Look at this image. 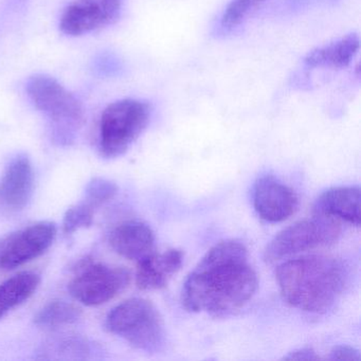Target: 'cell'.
Returning <instances> with one entry per match:
<instances>
[{
	"label": "cell",
	"mask_w": 361,
	"mask_h": 361,
	"mask_svg": "<svg viewBox=\"0 0 361 361\" xmlns=\"http://www.w3.org/2000/svg\"><path fill=\"white\" fill-rule=\"evenodd\" d=\"M276 279L287 304L303 312L322 314L339 299L346 274L335 257L312 255L281 264Z\"/></svg>",
	"instance_id": "2"
},
{
	"label": "cell",
	"mask_w": 361,
	"mask_h": 361,
	"mask_svg": "<svg viewBox=\"0 0 361 361\" xmlns=\"http://www.w3.org/2000/svg\"><path fill=\"white\" fill-rule=\"evenodd\" d=\"M183 253L179 249H169L161 253L152 252L138 262L136 284L141 290H157L169 284L180 270Z\"/></svg>",
	"instance_id": "12"
},
{
	"label": "cell",
	"mask_w": 361,
	"mask_h": 361,
	"mask_svg": "<svg viewBox=\"0 0 361 361\" xmlns=\"http://www.w3.org/2000/svg\"><path fill=\"white\" fill-rule=\"evenodd\" d=\"M99 353L98 346L80 335H59L46 340L37 350V359L86 360Z\"/></svg>",
	"instance_id": "15"
},
{
	"label": "cell",
	"mask_w": 361,
	"mask_h": 361,
	"mask_svg": "<svg viewBox=\"0 0 361 361\" xmlns=\"http://www.w3.org/2000/svg\"><path fill=\"white\" fill-rule=\"evenodd\" d=\"M107 331L137 350L155 352L164 339L161 314L149 300L133 298L114 307L106 317Z\"/></svg>",
	"instance_id": "5"
},
{
	"label": "cell",
	"mask_w": 361,
	"mask_h": 361,
	"mask_svg": "<svg viewBox=\"0 0 361 361\" xmlns=\"http://www.w3.org/2000/svg\"><path fill=\"white\" fill-rule=\"evenodd\" d=\"M117 192L118 187L115 183L109 179L96 177L86 185L84 202L97 209L113 200Z\"/></svg>",
	"instance_id": "21"
},
{
	"label": "cell",
	"mask_w": 361,
	"mask_h": 361,
	"mask_svg": "<svg viewBox=\"0 0 361 361\" xmlns=\"http://www.w3.org/2000/svg\"><path fill=\"white\" fill-rule=\"evenodd\" d=\"M329 360H360V354L354 348L348 345L336 346L327 357Z\"/></svg>",
	"instance_id": "22"
},
{
	"label": "cell",
	"mask_w": 361,
	"mask_h": 361,
	"mask_svg": "<svg viewBox=\"0 0 361 361\" xmlns=\"http://www.w3.org/2000/svg\"><path fill=\"white\" fill-rule=\"evenodd\" d=\"M152 107L137 99L116 101L103 111L99 130V151L106 159L124 155L147 128Z\"/></svg>",
	"instance_id": "4"
},
{
	"label": "cell",
	"mask_w": 361,
	"mask_h": 361,
	"mask_svg": "<svg viewBox=\"0 0 361 361\" xmlns=\"http://www.w3.org/2000/svg\"><path fill=\"white\" fill-rule=\"evenodd\" d=\"M94 211L96 209L85 202L71 207L63 219V232L73 234L78 230L90 227L94 223Z\"/></svg>",
	"instance_id": "20"
},
{
	"label": "cell",
	"mask_w": 361,
	"mask_h": 361,
	"mask_svg": "<svg viewBox=\"0 0 361 361\" xmlns=\"http://www.w3.org/2000/svg\"><path fill=\"white\" fill-rule=\"evenodd\" d=\"M77 270L68 289L84 305H102L117 297L130 283V272L126 268L84 261Z\"/></svg>",
	"instance_id": "7"
},
{
	"label": "cell",
	"mask_w": 361,
	"mask_h": 361,
	"mask_svg": "<svg viewBox=\"0 0 361 361\" xmlns=\"http://www.w3.org/2000/svg\"><path fill=\"white\" fill-rule=\"evenodd\" d=\"M31 102L51 123L52 135L60 145H69L84 122V109L79 99L54 78L35 75L26 84Z\"/></svg>",
	"instance_id": "3"
},
{
	"label": "cell",
	"mask_w": 361,
	"mask_h": 361,
	"mask_svg": "<svg viewBox=\"0 0 361 361\" xmlns=\"http://www.w3.org/2000/svg\"><path fill=\"white\" fill-rule=\"evenodd\" d=\"M82 310L64 300H54L46 304L35 317V324L42 329L52 331L73 324L81 319Z\"/></svg>",
	"instance_id": "18"
},
{
	"label": "cell",
	"mask_w": 361,
	"mask_h": 361,
	"mask_svg": "<svg viewBox=\"0 0 361 361\" xmlns=\"http://www.w3.org/2000/svg\"><path fill=\"white\" fill-rule=\"evenodd\" d=\"M257 285L245 245L226 240L213 246L188 276L181 304L188 312L224 318L242 310L252 299Z\"/></svg>",
	"instance_id": "1"
},
{
	"label": "cell",
	"mask_w": 361,
	"mask_h": 361,
	"mask_svg": "<svg viewBox=\"0 0 361 361\" xmlns=\"http://www.w3.org/2000/svg\"><path fill=\"white\" fill-rule=\"evenodd\" d=\"M109 245L122 257L140 261L154 252L155 235L149 225L140 221H126L114 228Z\"/></svg>",
	"instance_id": "13"
},
{
	"label": "cell",
	"mask_w": 361,
	"mask_h": 361,
	"mask_svg": "<svg viewBox=\"0 0 361 361\" xmlns=\"http://www.w3.org/2000/svg\"><path fill=\"white\" fill-rule=\"evenodd\" d=\"M33 183L35 175L30 159L20 154L11 160L4 173L0 183V198L11 210H22L31 200Z\"/></svg>",
	"instance_id": "11"
},
{
	"label": "cell",
	"mask_w": 361,
	"mask_h": 361,
	"mask_svg": "<svg viewBox=\"0 0 361 361\" xmlns=\"http://www.w3.org/2000/svg\"><path fill=\"white\" fill-rule=\"evenodd\" d=\"M56 224L39 221L0 240V269L12 270L41 257L54 244Z\"/></svg>",
	"instance_id": "8"
},
{
	"label": "cell",
	"mask_w": 361,
	"mask_h": 361,
	"mask_svg": "<svg viewBox=\"0 0 361 361\" xmlns=\"http://www.w3.org/2000/svg\"><path fill=\"white\" fill-rule=\"evenodd\" d=\"M360 46L357 35H348L329 45L317 48L304 59L310 68H344L356 56Z\"/></svg>",
	"instance_id": "16"
},
{
	"label": "cell",
	"mask_w": 361,
	"mask_h": 361,
	"mask_svg": "<svg viewBox=\"0 0 361 361\" xmlns=\"http://www.w3.org/2000/svg\"><path fill=\"white\" fill-rule=\"evenodd\" d=\"M266 0H231L219 22V32L228 35L243 24Z\"/></svg>",
	"instance_id": "19"
},
{
	"label": "cell",
	"mask_w": 361,
	"mask_h": 361,
	"mask_svg": "<svg viewBox=\"0 0 361 361\" xmlns=\"http://www.w3.org/2000/svg\"><path fill=\"white\" fill-rule=\"evenodd\" d=\"M284 360H318L320 357L316 354L314 350L310 348H301V350H293L286 356L283 357Z\"/></svg>",
	"instance_id": "23"
},
{
	"label": "cell",
	"mask_w": 361,
	"mask_h": 361,
	"mask_svg": "<svg viewBox=\"0 0 361 361\" xmlns=\"http://www.w3.org/2000/svg\"><path fill=\"white\" fill-rule=\"evenodd\" d=\"M253 206L269 223H281L293 216L299 206L297 194L271 175L257 179L253 188Z\"/></svg>",
	"instance_id": "10"
},
{
	"label": "cell",
	"mask_w": 361,
	"mask_h": 361,
	"mask_svg": "<svg viewBox=\"0 0 361 361\" xmlns=\"http://www.w3.org/2000/svg\"><path fill=\"white\" fill-rule=\"evenodd\" d=\"M122 0H75L65 9L60 29L68 37H81L115 23Z\"/></svg>",
	"instance_id": "9"
},
{
	"label": "cell",
	"mask_w": 361,
	"mask_h": 361,
	"mask_svg": "<svg viewBox=\"0 0 361 361\" xmlns=\"http://www.w3.org/2000/svg\"><path fill=\"white\" fill-rule=\"evenodd\" d=\"M341 232V224L337 219L314 215L279 232L266 247L264 259L267 263H274L303 251L334 244Z\"/></svg>",
	"instance_id": "6"
},
{
	"label": "cell",
	"mask_w": 361,
	"mask_h": 361,
	"mask_svg": "<svg viewBox=\"0 0 361 361\" xmlns=\"http://www.w3.org/2000/svg\"><path fill=\"white\" fill-rule=\"evenodd\" d=\"M41 278L35 272L24 271L0 284V320L29 299L37 291Z\"/></svg>",
	"instance_id": "17"
},
{
	"label": "cell",
	"mask_w": 361,
	"mask_h": 361,
	"mask_svg": "<svg viewBox=\"0 0 361 361\" xmlns=\"http://www.w3.org/2000/svg\"><path fill=\"white\" fill-rule=\"evenodd\" d=\"M314 215L360 225V189L359 187H336L323 192L314 202Z\"/></svg>",
	"instance_id": "14"
}]
</instances>
